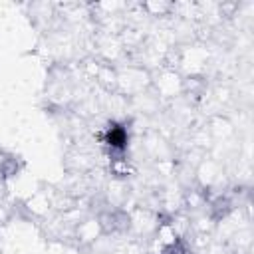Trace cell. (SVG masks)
<instances>
[{
	"mask_svg": "<svg viewBox=\"0 0 254 254\" xmlns=\"http://www.w3.org/2000/svg\"><path fill=\"white\" fill-rule=\"evenodd\" d=\"M105 143L113 149H123L127 145V133L123 127L119 125H109L107 133H105Z\"/></svg>",
	"mask_w": 254,
	"mask_h": 254,
	"instance_id": "obj_1",
	"label": "cell"
}]
</instances>
